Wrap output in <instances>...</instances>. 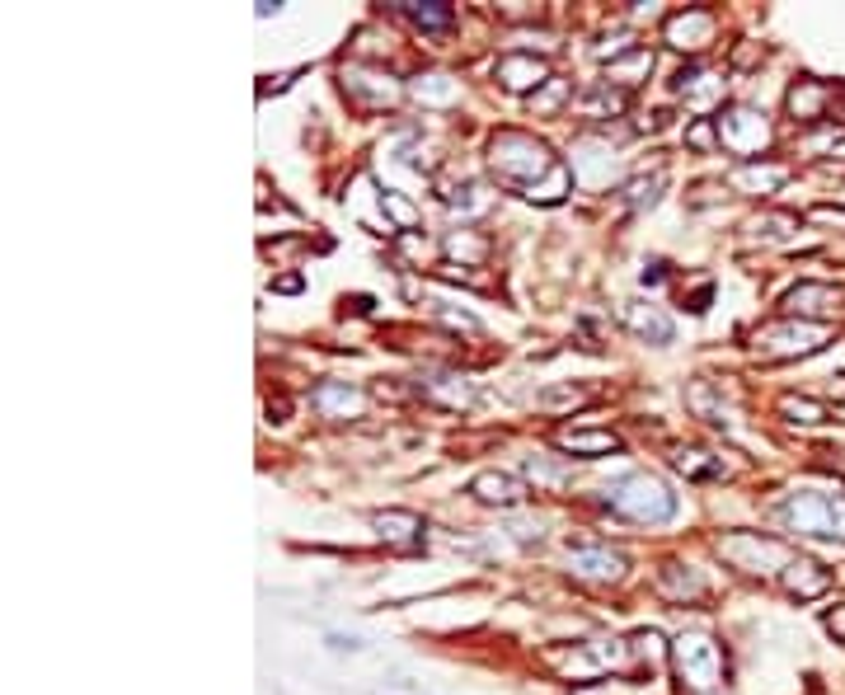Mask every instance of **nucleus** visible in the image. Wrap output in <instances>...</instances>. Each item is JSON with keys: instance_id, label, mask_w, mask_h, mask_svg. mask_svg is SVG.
I'll list each match as a JSON object with an SVG mask.
<instances>
[{"instance_id": "obj_1", "label": "nucleus", "mask_w": 845, "mask_h": 695, "mask_svg": "<svg viewBox=\"0 0 845 695\" xmlns=\"http://www.w3.org/2000/svg\"><path fill=\"white\" fill-rule=\"evenodd\" d=\"M489 165L507 188H522L526 198H540V202H559L573 184L569 170L554 160L550 146L540 137H531V132H517V127H507V132H498L489 141Z\"/></svg>"}, {"instance_id": "obj_2", "label": "nucleus", "mask_w": 845, "mask_h": 695, "mask_svg": "<svg viewBox=\"0 0 845 695\" xmlns=\"http://www.w3.org/2000/svg\"><path fill=\"white\" fill-rule=\"evenodd\" d=\"M601 503L611 512H620L625 522H648V526H662L676 517V494L662 484L658 475L648 470H634V475H620L606 484Z\"/></svg>"}, {"instance_id": "obj_3", "label": "nucleus", "mask_w": 845, "mask_h": 695, "mask_svg": "<svg viewBox=\"0 0 845 695\" xmlns=\"http://www.w3.org/2000/svg\"><path fill=\"white\" fill-rule=\"evenodd\" d=\"M784 531H799L813 541H845V494H817V489H799L775 508Z\"/></svg>"}, {"instance_id": "obj_4", "label": "nucleus", "mask_w": 845, "mask_h": 695, "mask_svg": "<svg viewBox=\"0 0 845 695\" xmlns=\"http://www.w3.org/2000/svg\"><path fill=\"white\" fill-rule=\"evenodd\" d=\"M672 667H676V677H681V686H691L695 695H709L723 686V649L700 630L672 639Z\"/></svg>"}, {"instance_id": "obj_5", "label": "nucleus", "mask_w": 845, "mask_h": 695, "mask_svg": "<svg viewBox=\"0 0 845 695\" xmlns=\"http://www.w3.org/2000/svg\"><path fill=\"white\" fill-rule=\"evenodd\" d=\"M714 127H719V146H723V151L742 155V160H756V155L766 151V141H770L766 113L747 109V104H733V109H723L719 118H714Z\"/></svg>"}, {"instance_id": "obj_6", "label": "nucleus", "mask_w": 845, "mask_h": 695, "mask_svg": "<svg viewBox=\"0 0 845 695\" xmlns=\"http://www.w3.org/2000/svg\"><path fill=\"white\" fill-rule=\"evenodd\" d=\"M719 555L733 564V569L747 573H784L789 569V555H784L780 541H770L761 531H738V536H723Z\"/></svg>"}, {"instance_id": "obj_7", "label": "nucleus", "mask_w": 845, "mask_h": 695, "mask_svg": "<svg viewBox=\"0 0 845 695\" xmlns=\"http://www.w3.org/2000/svg\"><path fill=\"white\" fill-rule=\"evenodd\" d=\"M569 569L592 583H615V578H625V555L597 536H569Z\"/></svg>"}, {"instance_id": "obj_8", "label": "nucleus", "mask_w": 845, "mask_h": 695, "mask_svg": "<svg viewBox=\"0 0 845 695\" xmlns=\"http://www.w3.org/2000/svg\"><path fill=\"white\" fill-rule=\"evenodd\" d=\"M827 343V325H770L756 334V353L761 357H808Z\"/></svg>"}, {"instance_id": "obj_9", "label": "nucleus", "mask_w": 845, "mask_h": 695, "mask_svg": "<svg viewBox=\"0 0 845 695\" xmlns=\"http://www.w3.org/2000/svg\"><path fill=\"white\" fill-rule=\"evenodd\" d=\"M371 526L385 545H400V550H418L423 545V517L418 512H404V508H385V512H371Z\"/></svg>"}, {"instance_id": "obj_10", "label": "nucleus", "mask_w": 845, "mask_h": 695, "mask_svg": "<svg viewBox=\"0 0 845 695\" xmlns=\"http://www.w3.org/2000/svg\"><path fill=\"white\" fill-rule=\"evenodd\" d=\"M780 583L789 597H799V602H813V597H822V592H831V569H822L817 559H789V569L780 573Z\"/></svg>"}, {"instance_id": "obj_11", "label": "nucleus", "mask_w": 845, "mask_h": 695, "mask_svg": "<svg viewBox=\"0 0 845 695\" xmlns=\"http://www.w3.org/2000/svg\"><path fill=\"white\" fill-rule=\"evenodd\" d=\"M470 494H475L479 503H493V508H522L526 484L517 475H503V470H484V475L470 479Z\"/></svg>"}, {"instance_id": "obj_12", "label": "nucleus", "mask_w": 845, "mask_h": 695, "mask_svg": "<svg viewBox=\"0 0 845 695\" xmlns=\"http://www.w3.org/2000/svg\"><path fill=\"white\" fill-rule=\"evenodd\" d=\"M667 43L691 47V52L709 47V43H714V15H709V10H686V15H672V19H667Z\"/></svg>"}, {"instance_id": "obj_13", "label": "nucleus", "mask_w": 845, "mask_h": 695, "mask_svg": "<svg viewBox=\"0 0 845 695\" xmlns=\"http://www.w3.org/2000/svg\"><path fill=\"white\" fill-rule=\"evenodd\" d=\"M784 310L789 315H831V310H841V292L827 282H799L784 296Z\"/></svg>"}, {"instance_id": "obj_14", "label": "nucleus", "mask_w": 845, "mask_h": 695, "mask_svg": "<svg viewBox=\"0 0 845 695\" xmlns=\"http://www.w3.org/2000/svg\"><path fill=\"white\" fill-rule=\"evenodd\" d=\"M728 184L742 188V193H775L780 184H789V170L784 165H761V160H742L738 170L728 174Z\"/></svg>"}, {"instance_id": "obj_15", "label": "nucleus", "mask_w": 845, "mask_h": 695, "mask_svg": "<svg viewBox=\"0 0 845 695\" xmlns=\"http://www.w3.org/2000/svg\"><path fill=\"white\" fill-rule=\"evenodd\" d=\"M498 80L507 90H531V85H550V71H545V62L526 57V52H507L498 62Z\"/></svg>"}, {"instance_id": "obj_16", "label": "nucleus", "mask_w": 845, "mask_h": 695, "mask_svg": "<svg viewBox=\"0 0 845 695\" xmlns=\"http://www.w3.org/2000/svg\"><path fill=\"white\" fill-rule=\"evenodd\" d=\"M315 409L329 418H348V414H362V409H367V395L353 390L348 381H324V386L315 390Z\"/></svg>"}, {"instance_id": "obj_17", "label": "nucleus", "mask_w": 845, "mask_h": 695, "mask_svg": "<svg viewBox=\"0 0 845 695\" xmlns=\"http://www.w3.org/2000/svg\"><path fill=\"white\" fill-rule=\"evenodd\" d=\"M554 442L564 451H573V456H611V451H620V437L606 433V428H569Z\"/></svg>"}, {"instance_id": "obj_18", "label": "nucleus", "mask_w": 845, "mask_h": 695, "mask_svg": "<svg viewBox=\"0 0 845 695\" xmlns=\"http://www.w3.org/2000/svg\"><path fill=\"white\" fill-rule=\"evenodd\" d=\"M625 325L639 334V339H653V343H672V320L662 310L644 306V301H625Z\"/></svg>"}, {"instance_id": "obj_19", "label": "nucleus", "mask_w": 845, "mask_h": 695, "mask_svg": "<svg viewBox=\"0 0 845 695\" xmlns=\"http://www.w3.org/2000/svg\"><path fill=\"white\" fill-rule=\"evenodd\" d=\"M653 71V52L648 47H625V57H611V71H606V85H639V80Z\"/></svg>"}, {"instance_id": "obj_20", "label": "nucleus", "mask_w": 845, "mask_h": 695, "mask_svg": "<svg viewBox=\"0 0 845 695\" xmlns=\"http://www.w3.org/2000/svg\"><path fill=\"white\" fill-rule=\"evenodd\" d=\"M827 99H831L827 85H817V80H799V85L789 90V113L803 118V123H817V118L827 113Z\"/></svg>"}, {"instance_id": "obj_21", "label": "nucleus", "mask_w": 845, "mask_h": 695, "mask_svg": "<svg viewBox=\"0 0 845 695\" xmlns=\"http://www.w3.org/2000/svg\"><path fill=\"white\" fill-rule=\"evenodd\" d=\"M658 587L672 597V602H695V597H705V578H695V573L681 569V564H662Z\"/></svg>"}, {"instance_id": "obj_22", "label": "nucleus", "mask_w": 845, "mask_h": 695, "mask_svg": "<svg viewBox=\"0 0 845 695\" xmlns=\"http://www.w3.org/2000/svg\"><path fill=\"white\" fill-rule=\"evenodd\" d=\"M423 390H428V400L446 404V409H465V404L475 400V386H465V376H451V371H446V376H432Z\"/></svg>"}, {"instance_id": "obj_23", "label": "nucleus", "mask_w": 845, "mask_h": 695, "mask_svg": "<svg viewBox=\"0 0 845 695\" xmlns=\"http://www.w3.org/2000/svg\"><path fill=\"white\" fill-rule=\"evenodd\" d=\"M400 10H404L409 19H414L418 29H432V33L446 29V24L456 19V15H451V5H437V0H428V5H423V0H404Z\"/></svg>"}, {"instance_id": "obj_24", "label": "nucleus", "mask_w": 845, "mask_h": 695, "mask_svg": "<svg viewBox=\"0 0 845 695\" xmlns=\"http://www.w3.org/2000/svg\"><path fill=\"white\" fill-rule=\"evenodd\" d=\"M709 451H676L672 456V465L681 470V475H691V479H714V475H723V461H705Z\"/></svg>"}, {"instance_id": "obj_25", "label": "nucleus", "mask_w": 845, "mask_h": 695, "mask_svg": "<svg viewBox=\"0 0 845 695\" xmlns=\"http://www.w3.org/2000/svg\"><path fill=\"white\" fill-rule=\"evenodd\" d=\"M780 414H789L794 423H822V418H827V404L808 400V395H784V400H780Z\"/></svg>"}, {"instance_id": "obj_26", "label": "nucleus", "mask_w": 845, "mask_h": 695, "mask_svg": "<svg viewBox=\"0 0 845 695\" xmlns=\"http://www.w3.org/2000/svg\"><path fill=\"white\" fill-rule=\"evenodd\" d=\"M381 202H385V212L395 217V226H400V231H409V226H414V221H418L414 202H404L400 193H390V188H385V193H381Z\"/></svg>"}, {"instance_id": "obj_27", "label": "nucleus", "mask_w": 845, "mask_h": 695, "mask_svg": "<svg viewBox=\"0 0 845 695\" xmlns=\"http://www.w3.org/2000/svg\"><path fill=\"white\" fill-rule=\"evenodd\" d=\"M756 235H766V240H780V235H789V231H799V217H789V212H775V217H766V221H756L752 226Z\"/></svg>"}, {"instance_id": "obj_28", "label": "nucleus", "mask_w": 845, "mask_h": 695, "mask_svg": "<svg viewBox=\"0 0 845 695\" xmlns=\"http://www.w3.org/2000/svg\"><path fill=\"white\" fill-rule=\"evenodd\" d=\"M658 188H662V174H653V179H634L625 193H630L634 207H653V202H658Z\"/></svg>"}, {"instance_id": "obj_29", "label": "nucleus", "mask_w": 845, "mask_h": 695, "mask_svg": "<svg viewBox=\"0 0 845 695\" xmlns=\"http://www.w3.org/2000/svg\"><path fill=\"white\" fill-rule=\"evenodd\" d=\"M564 94H569V85H564V80H554V76H550V85H545V90H540L536 99H531V109H536V113H545V109H559V104H564Z\"/></svg>"}, {"instance_id": "obj_30", "label": "nucleus", "mask_w": 845, "mask_h": 695, "mask_svg": "<svg viewBox=\"0 0 845 695\" xmlns=\"http://www.w3.org/2000/svg\"><path fill=\"white\" fill-rule=\"evenodd\" d=\"M545 409H554V404H583V390H554V395H545Z\"/></svg>"}, {"instance_id": "obj_31", "label": "nucleus", "mask_w": 845, "mask_h": 695, "mask_svg": "<svg viewBox=\"0 0 845 695\" xmlns=\"http://www.w3.org/2000/svg\"><path fill=\"white\" fill-rule=\"evenodd\" d=\"M691 146H700V151H709V146H714V132H709V123H695L691 127Z\"/></svg>"}, {"instance_id": "obj_32", "label": "nucleus", "mask_w": 845, "mask_h": 695, "mask_svg": "<svg viewBox=\"0 0 845 695\" xmlns=\"http://www.w3.org/2000/svg\"><path fill=\"white\" fill-rule=\"evenodd\" d=\"M827 630H831V634H836V639H841V644H845V606H836V611H831V616H827Z\"/></svg>"}, {"instance_id": "obj_33", "label": "nucleus", "mask_w": 845, "mask_h": 695, "mask_svg": "<svg viewBox=\"0 0 845 695\" xmlns=\"http://www.w3.org/2000/svg\"><path fill=\"white\" fill-rule=\"evenodd\" d=\"M414 90H418V99H423V94H428V99H451V94H456L451 85H414Z\"/></svg>"}]
</instances>
